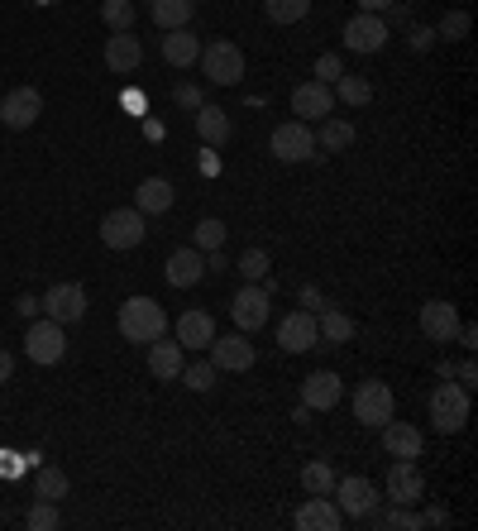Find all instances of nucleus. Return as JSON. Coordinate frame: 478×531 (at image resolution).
I'll return each mask as SVG.
<instances>
[{
    "label": "nucleus",
    "mask_w": 478,
    "mask_h": 531,
    "mask_svg": "<svg viewBox=\"0 0 478 531\" xmlns=\"http://www.w3.org/2000/svg\"><path fill=\"white\" fill-rule=\"evenodd\" d=\"M321 149H330V154H345L349 144H354V125L349 120H335V115H326V125H321V139H316Z\"/></svg>",
    "instance_id": "7c9ffc66"
},
{
    "label": "nucleus",
    "mask_w": 478,
    "mask_h": 531,
    "mask_svg": "<svg viewBox=\"0 0 478 531\" xmlns=\"http://www.w3.org/2000/svg\"><path fill=\"white\" fill-rule=\"evenodd\" d=\"M192 235H196V249H201V254H211V249H220V244H225V235H230V230H225V221H216V216H211V221L196 225Z\"/></svg>",
    "instance_id": "4c0bfd02"
},
{
    "label": "nucleus",
    "mask_w": 478,
    "mask_h": 531,
    "mask_svg": "<svg viewBox=\"0 0 478 531\" xmlns=\"http://www.w3.org/2000/svg\"><path fill=\"white\" fill-rule=\"evenodd\" d=\"M354 421L359 426H383V421H392V407H397V398H392V388L383 383V378H364L359 388H354Z\"/></svg>",
    "instance_id": "20e7f679"
},
{
    "label": "nucleus",
    "mask_w": 478,
    "mask_h": 531,
    "mask_svg": "<svg viewBox=\"0 0 478 531\" xmlns=\"http://www.w3.org/2000/svg\"><path fill=\"white\" fill-rule=\"evenodd\" d=\"M268 149H273V158H283V163H306V158L316 154V134H311L306 120H283L273 130V139H268Z\"/></svg>",
    "instance_id": "0eeeda50"
},
{
    "label": "nucleus",
    "mask_w": 478,
    "mask_h": 531,
    "mask_svg": "<svg viewBox=\"0 0 478 531\" xmlns=\"http://www.w3.org/2000/svg\"><path fill=\"white\" fill-rule=\"evenodd\" d=\"M24 354H29L34 364H58L67 354V326H58L53 316H48V321H29V331H24Z\"/></svg>",
    "instance_id": "423d86ee"
},
{
    "label": "nucleus",
    "mask_w": 478,
    "mask_h": 531,
    "mask_svg": "<svg viewBox=\"0 0 478 531\" xmlns=\"http://www.w3.org/2000/svg\"><path fill=\"white\" fill-rule=\"evenodd\" d=\"M412 44H416V48H431V44H435V29H416Z\"/></svg>",
    "instance_id": "de8ad7c7"
},
{
    "label": "nucleus",
    "mask_w": 478,
    "mask_h": 531,
    "mask_svg": "<svg viewBox=\"0 0 478 531\" xmlns=\"http://www.w3.org/2000/svg\"><path fill=\"white\" fill-rule=\"evenodd\" d=\"M10 374H15V354L0 350V383H10Z\"/></svg>",
    "instance_id": "49530a36"
},
{
    "label": "nucleus",
    "mask_w": 478,
    "mask_h": 531,
    "mask_svg": "<svg viewBox=\"0 0 478 531\" xmlns=\"http://www.w3.org/2000/svg\"><path fill=\"white\" fill-rule=\"evenodd\" d=\"M149 15L158 29H187L196 15V0H153Z\"/></svg>",
    "instance_id": "cd10ccee"
},
{
    "label": "nucleus",
    "mask_w": 478,
    "mask_h": 531,
    "mask_svg": "<svg viewBox=\"0 0 478 531\" xmlns=\"http://www.w3.org/2000/svg\"><path fill=\"white\" fill-rule=\"evenodd\" d=\"M182 350H206L211 340H216V321H211V311H182L177 316V335H173Z\"/></svg>",
    "instance_id": "412c9836"
},
{
    "label": "nucleus",
    "mask_w": 478,
    "mask_h": 531,
    "mask_svg": "<svg viewBox=\"0 0 478 531\" xmlns=\"http://www.w3.org/2000/svg\"><path fill=\"white\" fill-rule=\"evenodd\" d=\"M388 498H392V503H402V508H416V503L426 498V479H421L416 460H392V469H388Z\"/></svg>",
    "instance_id": "2eb2a0df"
},
{
    "label": "nucleus",
    "mask_w": 478,
    "mask_h": 531,
    "mask_svg": "<svg viewBox=\"0 0 478 531\" xmlns=\"http://www.w3.org/2000/svg\"><path fill=\"white\" fill-rule=\"evenodd\" d=\"M340 393H345V383L335 369H316L302 378V407H311V412H335Z\"/></svg>",
    "instance_id": "f3484780"
},
{
    "label": "nucleus",
    "mask_w": 478,
    "mask_h": 531,
    "mask_svg": "<svg viewBox=\"0 0 478 531\" xmlns=\"http://www.w3.org/2000/svg\"><path fill=\"white\" fill-rule=\"evenodd\" d=\"M163 278H168L173 288H196V283L206 278V254H201L196 244L192 249H177L173 259L163 264Z\"/></svg>",
    "instance_id": "aec40b11"
},
{
    "label": "nucleus",
    "mask_w": 478,
    "mask_h": 531,
    "mask_svg": "<svg viewBox=\"0 0 478 531\" xmlns=\"http://www.w3.org/2000/svg\"><path fill=\"white\" fill-rule=\"evenodd\" d=\"M297 531H340V522H345V512L335 508V498L330 493H311L302 508H297Z\"/></svg>",
    "instance_id": "a211bd4d"
},
{
    "label": "nucleus",
    "mask_w": 478,
    "mask_h": 531,
    "mask_svg": "<svg viewBox=\"0 0 478 531\" xmlns=\"http://www.w3.org/2000/svg\"><path fill=\"white\" fill-rule=\"evenodd\" d=\"M330 498H335V508L345 512V517H373V503H378V493H373V484L364 479V474L335 479Z\"/></svg>",
    "instance_id": "9b49d317"
},
{
    "label": "nucleus",
    "mask_w": 478,
    "mask_h": 531,
    "mask_svg": "<svg viewBox=\"0 0 478 531\" xmlns=\"http://www.w3.org/2000/svg\"><path fill=\"white\" fill-rule=\"evenodd\" d=\"M39 302H44V311L58 326H77V321L87 316V292H82V283H53Z\"/></svg>",
    "instance_id": "1a4fd4ad"
},
{
    "label": "nucleus",
    "mask_w": 478,
    "mask_h": 531,
    "mask_svg": "<svg viewBox=\"0 0 478 531\" xmlns=\"http://www.w3.org/2000/svg\"><path fill=\"white\" fill-rule=\"evenodd\" d=\"M120 335L130 345H153L158 335H168V311L153 297H125L120 302Z\"/></svg>",
    "instance_id": "f257e3e1"
},
{
    "label": "nucleus",
    "mask_w": 478,
    "mask_h": 531,
    "mask_svg": "<svg viewBox=\"0 0 478 531\" xmlns=\"http://www.w3.org/2000/svg\"><path fill=\"white\" fill-rule=\"evenodd\" d=\"M15 311H20L24 321H34V316H39V311H44V302H39V297H29V292H24L20 302H15Z\"/></svg>",
    "instance_id": "37998d69"
},
{
    "label": "nucleus",
    "mask_w": 478,
    "mask_h": 531,
    "mask_svg": "<svg viewBox=\"0 0 478 531\" xmlns=\"http://www.w3.org/2000/svg\"><path fill=\"white\" fill-rule=\"evenodd\" d=\"M345 48H354V53H383V48H388V20L359 10V15L345 24Z\"/></svg>",
    "instance_id": "f8f14e48"
},
{
    "label": "nucleus",
    "mask_w": 478,
    "mask_h": 531,
    "mask_svg": "<svg viewBox=\"0 0 478 531\" xmlns=\"http://www.w3.org/2000/svg\"><path fill=\"white\" fill-rule=\"evenodd\" d=\"M378 431H383V450H388L392 460H416L421 455V431H416L412 421H383Z\"/></svg>",
    "instance_id": "4be33fe9"
},
{
    "label": "nucleus",
    "mask_w": 478,
    "mask_h": 531,
    "mask_svg": "<svg viewBox=\"0 0 478 531\" xmlns=\"http://www.w3.org/2000/svg\"><path fill=\"white\" fill-rule=\"evenodd\" d=\"M206 350H211V364H216V374H244V369H254V359H259V350L249 345V335H244V331L216 335Z\"/></svg>",
    "instance_id": "6e6552de"
},
{
    "label": "nucleus",
    "mask_w": 478,
    "mask_h": 531,
    "mask_svg": "<svg viewBox=\"0 0 478 531\" xmlns=\"http://www.w3.org/2000/svg\"><path fill=\"white\" fill-rule=\"evenodd\" d=\"M58 522H63V512H58V503H48V498H39L34 508L24 512V527L29 531H53Z\"/></svg>",
    "instance_id": "72a5a7b5"
},
{
    "label": "nucleus",
    "mask_w": 478,
    "mask_h": 531,
    "mask_svg": "<svg viewBox=\"0 0 478 531\" xmlns=\"http://www.w3.org/2000/svg\"><path fill=\"white\" fill-rule=\"evenodd\" d=\"M340 77H345L340 58H335V53H321V58H316V82H340Z\"/></svg>",
    "instance_id": "79ce46f5"
},
{
    "label": "nucleus",
    "mask_w": 478,
    "mask_h": 531,
    "mask_svg": "<svg viewBox=\"0 0 478 531\" xmlns=\"http://www.w3.org/2000/svg\"><path fill=\"white\" fill-rule=\"evenodd\" d=\"M302 488L306 493H330V488H335V469H330L326 460H311V465L302 469Z\"/></svg>",
    "instance_id": "c9c22d12"
},
{
    "label": "nucleus",
    "mask_w": 478,
    "mask_h": 531,
    "mask_svg": "<svg viewBox=\"0 0 478 531\" xmlns=\"http://www.w3.org/2000/svg\"><path fill=\"white\" fill-rule=\"evenodd\" d=\"M182 345H177V340H163V335H158V340H153L149 345V374L158 378V383H173L177 374H182Z\"/></svg>",
    "instance_id": "a878e982"
},
{
    "label": "nucleus",
    "mask_w": 478,
    "mask_h": 531,
    "mask_svg": "<svg viewBox=\"0 0 478 531\" xmlns=\"http://www.w3.org/2000/svg\"><path fill=\"white\" fill-rule=\"evenodd\" d=\"M173 101H177V106H187V111H196V106H201V91H196V87H177Z\"/></svg>",
    "instance_id": "a18cd8bd"
},
{
    "label": "nucleus",
    "mask_w": 478,
    "mask_h": 531,
    "mask_svg": "<svg viewBox=\"0 0 478 531\" xmlns=\"http://www.w3.org/2000/svg\"><path fill=\"white\" fill-rule=\"evenodd\" d=\"M101 20H106L115 34H125L134 24V0H106V5H101Z\"/></svg>",
    "instance_id": "e433bc0d"
},
{
    "label": "nucleus",
    "mask_w": 478,
    "mask_h": 531,
    "mask_svg": "<svg viewBox=\"0 0 478 531\" xmlns=\"http://www.w3.org/2000/svg\"><path fill=\"white\" fill-rule=\"evenodd\" d=\"M335 111V91H330V82H302V87L292 91V120H326V115Z\"/></svg>",
    "instance_id": "dca6fc26"
},
{
    "label": "nucleus",
    "mask_w": 478,
    "mask_h": 531,
    "mask_svg": "<svg viewBox=\"0 0 478 531\" xmlns=\"http://www.w3.org/2000/svg\"><path fill=\"white\" fill-rule=\"evenodd\" d=\"M39 115H44V96H39L34 87H15L5 101H0V120H5V130H29Z\"/></svg>",
    "instance_id": "4468645a"
},
{
    "label": "nucleus",
    "mask_w": 478,
    "mask_h": 531,
    "mask_svg": "<svg viewBox=\"0 0 478 531\" xmlns=\"http://www.w3.org/2000/svg\"><path fill=\"white\" fill-rule=\"evenodd\" d=\"M316 331H321V340H330V345H349V340H354V321H349L345 311L330 307L326 316H316Z\"/></svg>",
    "instance_id": "c756f323"
},
{
    "label": "nucleus",
    "mask_w": 478,
    "mask_h": 531,
    "mask_svg": "<svg viewBox=\"0 0 478 531\" xmlns=\"http://www.w3.org/2000/svg\"><path fill=\"white\" fill-rule=\"evenodd\" d=\"M455 378H459V388H474V383H478L474 359H464V364H455Z\"/></svg>",
    "instance_id": "c03bdc74"
},
{
    "label": "nucleus",
    "mask_w": 478,
    "mask_h": 531,
    "mask_svg": "<svg viewBox=\"0 0 478 531\" xmlns=\"http://www.w3.org/2000/svg\"><path fill=\"white\" fill-rule=\"evenodd\" d=\"M316 340H321V331H316V316H311V311H292L283 326H278V345H283L287 354L316 350Z\"/></svg>",
    "instance_id": "6ab92c4d"
},
{
    "label": "nucleus",
    "mask_w": 478,
    "mask_h": 531,
    "mask_svg": "<svg viewBox=\"0 0 478 531\" xmlns=\"http://www.w3.org/2000/svg\"><path fill=\"white\" fill-rule=\"evenodd\" d=\"M173 201H177V192H173V182H168V177H144V182L134 187V206H139L144 216H163V211H173Z\"/></svg>",
    "instance_id": "b1692460"
},
{
    "label": "nucleus",
    "mask_w": 478,
    "mask_h": 531,
    "mask_svg": "<svg viewBox=\"0 0 478 531\" xmlns=\"http://www.w3.org/2000/svg\"><path fill=\"white\" fill-rule=\"evenodd\" d=\"M263 10L273 24H302L311 15V0H263Z\"/></svg>",
    "instance_id": "2f4dec72"
},
{
    "label": "nucleus",
    "mask_w": 478,
    "mask_h": 531,
    "mask_svg": "<svg viewBox=\"0 0 478 531\" xmlns=\"http://www.w3.org/2000/svg\"><path fill=\"white\" fill-rule=\"evenodd\" d=\"M149 216L139 211V206H120V211H106V221H101V240L106 249H139L144 235H149Z\"/></svg>",
    "instance_id": "39448f33"
},
{
    "label": "nucleus",
    "mask_w": 478,
    "mask_h": 531,
    "mask_svg": "<svg viewBox=\"0 0 478 531\" xmlns=\"http://www.w3.org/2000/svg\"><path fill=\"white\" fill-rule=\"evenodd\" d=\"M239 278H244V283H263V278H268V254H263V249H249V254H244V259H239Z\"/></svg>",
    "instance_id": "58836bf2"
},
{
    "label": "nucleus",
    "mask_w": 478,
    "mask_h": 531,
    "mask_svg": "<svg viewBox=\"0 0 478 531\" xmlns=\"http://www.w3.org/2000/svg\"><path fill=\"white\" fill-rule=\"evenodd\" d=\"M469 15H464V10H455V15H445V20H440V29H435V39H450V44H459V39H469Z\"/></svg>",
    "instance_id": "a19ab883"
},
{
    "label": "nucleus",
    "mask_w": 478,
    "mask_h": 531,
    "mask_svg": "<svg viewBox=\"0 0 478 531\" xmlns=\"http://www.w3.org/2000/svg\"><path fill=\"white\" fill-rule=\"evenodd\" d=\"M431 426L440 436H455L469 426V388H459L455 378H445V383H435L431 393Z\"/></svg>",
    "instance_id": "f03ea898"
},
{
    "label": "nucleus",
    "mask_w": 478,
    "mask_h": 531,
    "mask_svg": "<svg viewBox=\"0 0 478 531\" xmlns=\"http://www.w3.org/2000/svg\"><path fill=\"white\" fill-rule=\"evenodd\" d=\"M230 130H235V125H230V115L220 111V106H196V134H201L211 149H220V144L230 139Z\"/></svg>",
    "instance_id": "bb28decb"
},
{
    "label": "nucleus",
    "mask_w": 478,
    "mask_h": 531,
    "mask_svg": "<svg viewBox=\"0 0 478 531\" xmlns=\"http://www.w3.org/2000/svg\"><path fill=\"white\" fill-rule=\"evenodd\" d=\"M230 316H235V326L244 335L263 331V326H268V292H263L259 283H244V288L235 292V302H230Z\"/></svg>",
    "instance_id": "ddd939ff"
},
{
    "label": "nucleus",
    "mask_w": 478,
    "mask_h": 531,
    "mask_svg": "<svg viewBox=\"0 0 478 531\" xmlns=\"http://www.w3.org/2000/svg\"><path fill=\"white\" fill-rule=\"evenodd\" d=\"M388 5H392V0H359V10H369V15H383Z\"/></svg>",
    "instance_id": "09e8293b"
},
{
    "label": "nucleus",
    "mask_w": 478,
    "mask_h": 531,
    "mask_svg": "<svg viewBox=\"0 0 478 531\" xmlns=\"http://www.w3.org/2000/svg\"><path fill=\"white\" fill-rule=\"evenodd\" d=\"M201 77L211 82V87H235L239 77H244V53H239L230 39H216V44L201 48Z\"/></svg>",
    "instance_id": "7ed1b4c3"
},
{
    "label": "nucleus",
    "mask_w": 478,
    "mask_h": 531,
    "mask_svg": "<svg viewBox=\"0 0 478 531\" xmlns=\"http://www.w3.org/2000/svg\"><path fill=\"white\" fill-rule=\"evenodd\" d=\"M459 326H464V321H459L455 302L435 297V302H426V307H421V335H426V340H435V345H455Z\"/></svg>",
    "instance_id": "9d476101"
},
{
    "label": "nucleus",
    "mask_w": 478,
    "mask_h": 531,
    "mask_svg": "<svg viewBox=\"0 0 478 531\" xmlns=\"http://www.w3.org/2000/svg\"><path fill=\"white\" fill-rule=\"evenodd\" d=\"M335 96H340V101H345V106H369L373 101V82L369 77H340V82H335Z\"/></svg>",
    "instance_id": "473e14b6"
},
{
    "label": "nucleus",
    "mask_w": 478,
    "mask_h": 531,
    "mask_svg": "<svg viewBox=\"0 0 478 531\" xmlns=\"http://www.w3.org/2000/svg\"><path fill=\"white\" fill-rule=\"evenodd\" d=\"M67 474L58 465H44L39 474H34V498H48V503H63L67 498Z\"/></svg>",
    "instance_id": "c85d7f7f"
},
{
    "label": "nucleus",
    "mask_w": 478,
    "mask_h": 531,
    "mask_svg": "<svg viewBox=\"0 0 478 531\" xmlns=\"http://www.w3.org/2000/svg\"><path fill=\"white\" fill-rule=\"evenodd\" d=\"M177 378H182L192 393H211V388H216V364H211V359H206V364H182Z\"/></svg>",
    "instance_id": "f704fd0d"
},
{
    "label": "nucleus",
    "mask_w": 478,
    "mask_h": 531,
    "mask_svg": "<svg viewBox=\"0 0 478 531\" xmlns=\"http://www.w3.org/2000/svg\"><path fill=\"white\" fill-rule=\"evenodd\" d=\"M139 63H144V44L134 39L130 29H125V34H110V39H106V67H110V72L130 77Z\"/></svg>",
    "instance_id": "5701e85b"
},
{
    "label": "nucleus",
    "mask_w": 478,
    "mask_h": 531,
    "mask_svg": "<svg viewBox=\"0 0 478 531\" xmlns=\"http://www.w3.org/2000/svg\"><path fill=\"white\" fill-rule=\"evenodd\" d=\"M163 58L173 67H196V58H201V39L192 34V24L187 29H163Z\"/></svg>",
    "instance_id": "393cba45"
},
{
    "label": "nucleus",
    "mask_w": 478,
    "mask_h": 531,
    "mask_svg": "<svg viewBox=\"0 0 478 531\" xmlns=\"http://www.w3.org/2000/svg\"><path fill=\"white\" fill-rule=\"evenodd\" d=\"M383 527H392V531H421V527H426V517H421L416 508H402V503H397V508L383 517Z\"/></svg>",
    "instance_id": "ea45409f"
}]
</instances>
